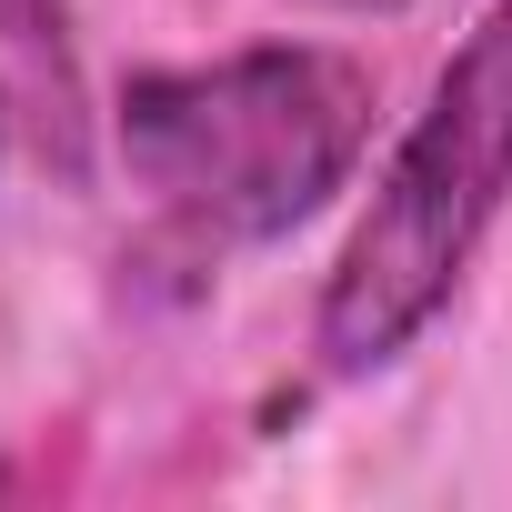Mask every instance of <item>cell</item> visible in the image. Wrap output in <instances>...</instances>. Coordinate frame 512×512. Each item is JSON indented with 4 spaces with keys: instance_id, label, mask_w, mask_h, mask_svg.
<instances>
[{
    "instance_id": "obj_1",
    "label": "cell",
    "mask_w": 512,
    "mask_h": 512,
    "mask_svg": "<svg viewBox=\"0 0 512 512\" xmlns=\"http://www.w3.org/2000/svg\"><path fill=\"white\" fill-rule=\"evenodd\" d=\"M372 131V81L342 51L272 41L201 71H131L121 161L201 241H282L312 221Z\"/></svg>"
},
{
    "instance_id": "obj_2",
    "label": "cell",
    "mask_w": 512,
    "mask_h": 512,
    "mask_svg": "<svg viewBox=\"0 0 512 512\" xmlns=\"http://www.w3.org/2000/svg\"><path fill=\"white\" fill-rule=\"evenodd\" d=\"M512 201V0L442 61L422 121L402 131L372 211L352 221L342 262L322 282L312 312V352L322 372H382L462 282L472 241L492 231V211Z\"/></svg>"
},
{
    "instance_id": "obj_3",
    "label": "cell",
    "mask_w": 512,
    "mask_h": 512,
    "mask_svg": "<svg viewBox=\"0 0 512 512\" xmlns=\"http://www.w3.org/2000/svg\"><path fill=\"white\" fill-rule=\"evenodd\" d=\"M312 11H402V0H312Z\"/></svg>"
}]
</instances>
